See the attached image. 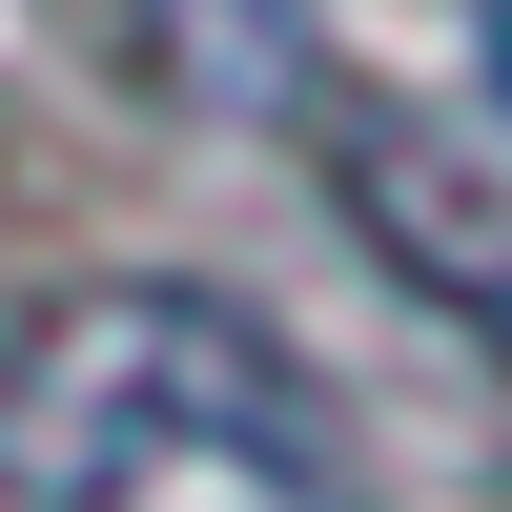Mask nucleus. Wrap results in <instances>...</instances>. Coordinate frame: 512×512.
Returning a JSON list of instances; mask_svg holds the SVG:
<instances>
[{"mask_svg":"<svg viewBox=\"0 0 512 512\" xmlns=\"http://www.w3.org/2000/svg\"><path fill=\"white\" fill-rule=\"evenodd\" d=\"M0 512H369V472L287 328L123 267L0 349Z\"/></svg>","mask_w":512,"mask_h":512,"instance_id":"nucleus-1","label":"nucleus"},{"mask_svg":"<svg viewBox=\"0 0 512 512\" xmlns=\"http://www.w3.org/2000/svg\"><path fill=\"white\" fill-rule=\"evenodd\" d=\"M308 144H328V205L369 226V267L512 349V144H472L451 103H390V82H328Z\"/></svg>","mask_w":512,"mask_h":512,"instance_id":"nucleus-2","label":"nucleus"},{"mask_svg":"<svg viewBox=\"0 0 512 512\" xmlns=\"http://www.w3.org/2000/svg\"><path fill=\"white\" fill-rule=\"evenodd\" d=\"M205 82L267 103V82H287V0H205Z\"/></svg>","mask_w":512,"mask_h":512,"instance_id":"nucleus-3","label":"nucleus"},{"mask_svg":"<svg viewBox=\"0 0 512 512\" xmlns=\"http://www.w3.org/2000/svg\"><path fill=\"white\" fill-rule=\"evenodd\" d=\"M492 103H512V0H492Z\"/></svg>","mask_w":512,"mask_h":512,"instance_id":"nucleus-4","label":"nucleus"}]
</instances>
